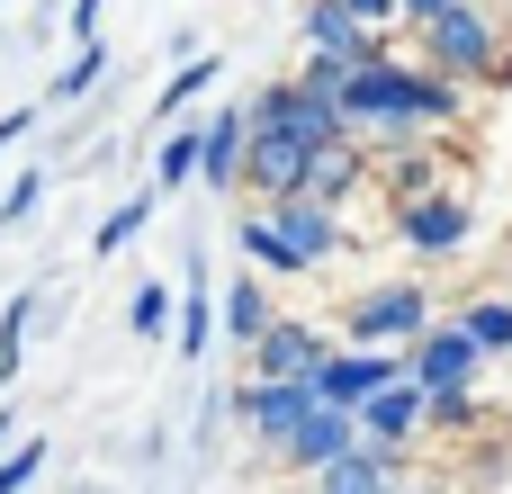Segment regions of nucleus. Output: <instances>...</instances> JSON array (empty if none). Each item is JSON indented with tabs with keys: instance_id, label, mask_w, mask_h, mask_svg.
I'll list each match as a JSON object with an SVG mask.
<instances>
[{
	"instance_id": "obj_1",
	"label": "nucleus",
	"mask_w": 512,
	"mask_h": 494,
	"mask_svg": "<svg viewBox=\"0 0 512 494\" xmlns=\"http://www.w3.org/2000/svg\"><path fill=\"white\" fill-rule=\"evenodd\" d=\"M423 72H441V81H459V90L512 81V45H504V27H495L477 0H459V9H441V18H423Z\"/></svg>"
},
{
	"instance_id": "obj_2",
	"label": "nucleus",
	"mask_w": 512,
	"mask_h": 494,
	"mask_svg": "<svg viewBox=\"0 0 512 494\" xmlns=\"http://www.w3.org/2000/svg\"><path fill=\"white\" fill-rule=\"evenodd\" d=\"M243 108H252V126H261V135H288V144H306V153H324V144H342V135H351L342 99L306 90L297 72H270V81H261Z\"/></svg>"
},
{
	"instance_id": "obj_3",
	"label": "nucleus",
	"mask_w": 512,
	"mask_h": 494,
	"mask_svg": "<svg viewBox=\"0 0 512 494\" xmlns=\"http://www.w3.org/2000/svg\"><path fill=\"white\" fill-rule=\"evenodd\" d=\"M414 90H423L414 63H369V72H351V81H342V117H351V135L414 144V135H423V126H414Z\"/></svg>"
},
{
	"instance_id": "obj_4",
	"label": "nucleus",
	"mask_w": 512,
	"mask_h": 494,
	"mask_svg": "<svg viewBox=\"0 0 512 494\" xmlns=\"http://www.w3.org/2000/svg\"><path fill=\"white\" fill-rule=\"evenodd\" d=\"M432 333V297L423 279H396V288H360L342 306V342L351 351H378V342H423Z\"/></svg>"
},
{
	"instance_id": "obj_5",
	"label": "nucleus",
	"mask_w": 512,
	"mask_h": 494,
	"mask_svg": "<svg viewBox=\"0 0 512 494\" xmlns=\"http://www.w3.org/2000/svg\"><path fill=\"white\" fill-rule=\"evenodd\" d=\"M477 369H486V351L468 342V324H432L423 342H405V378L423 396H459V387H477Z\"/></svg>"
},
{
	"instance_id": "obj_6",
	"label": "nucleus",
	"mask_w": 512,
	"mask_h": 494,
	"mask_svg": "<svg viewBox=\"0 0 512 494\" xmlns=\"http://www.w3.org/2000/svg\"><path fill=\"white\" fill-rule=\"evenodd\" d=\"M405 378V351H351V342H333V360L315 369V405H333V414H360L378 387H396Z\"/></svg>"
},
{
	"instance_id": "obj_7",
	"label": "nucleus",
	"mask_w": 512,
	"mask_h": 494,
	"mask_svg": "<svg viewBox=\"0 0 512 494\" xmlns=\"http://www.w3.org/2000/svg\"><path fill=\"white\" fill-rule=\"evenodd\" d=\"M297 27H306V54H333L342 72L396 63V54H387V36H378V27H360V18H351L342 0H306V9H297Z\"/></svg>"
},
{
	"instance_id": "obj_8",
	"label": "nucleus",
	"mask_w": 512,
	"mask_h": 494,
	"mask_svg": "<svg viewBox=\"0 0 512 494\" xmlns=\"http://www.w3.org/2000/svg\"><path fill=\"white\" fill-rule=\"evenodd\" d=\"M324 360H333V342H324L315 324H288V315L252 342V378H279V387H315Z\"/></svg>"
},
{
	"instance_id": "obj_9",
	"label": "nucleus",
	"mask_w": 512,
	"mask_h": 494,
	"mask_svg": "<svg viewBox=\"0 0 512 494\" xmlns=\"http://www.w3.org/2000/svg\"><path fill=\"white\" fill-rule=\"evenodd\" d=\"M234 414L270 441V450H288L297 432H306V414H315V387H279V378H243L234 387Z\"/></svg>"
},
{
	"instance_id": "obj_10",
	"label": "nucleus",
	"mask_w": 512,
	"mask_h": 494,
	"mask_svg": "<svg viewBox=\"0 0 512 494\" xmlns=\"http://www.w3.org/2000/svg\"><path fill=\"white\" fill-rule=\"evenodd\" d=\"M243 153H252V108H207L198 117V180L243 189Z\"/></svg>"
},
{
	"instance_id": "obj_11",
	"label": "nucleus",
	"mask_w": 512,
	"mask_h": 494,
	"mask_svg": "<svg viewBox=\"0 0 512 494\" xmlns=\"http://www.w3.org/2000/svg\"><path fill=\"white\" fill-rule=\"evenodd\" d=\"M306 162H315L306 144H288V135H261V126H252L243 189H252V198H270V207H279V198H306Z\"/></svg>"
},
{
	"instance_id": "obj_12",
	"label": "nucleus",
	"mask_w": 512,
	"mask_h": 494,
	"mask_svg": "<svg viewBox=\"0 0 512 494\" xmlns=\"http://www.w3.org/2000/svg\"><path fill=\"white\" fill-rule=\"evenodd\" d=\"M261 216L279 225V243H288L306 270H324V261L342 252V234H351V225H342L333 207H315V198H279V207H261Z\"/></svg>"
},
{
	"instance_id": "obj_13",
	"label": "nucleus",
	"mask_w": 512,
	"mask_h": 494,
	"mask_svg": "<svg viewBox=\"0 0 512 494\" xmlns=\"http://www.w3.org/2000/svg\"><path fill=\"white\" fill-rule=\"evenodd\" d=\"M396 234H405L414 252H459V243L477 234V216H468V198H450V189H432V198H405V216H396Z\"/></svg>"
},
{
	"instance_id": "obj_14",
	"label": "nucleus",
	"mask_w": 512,
	"mask_h": 494,
	"mask_svg": "<svg viewBox=\"0 0 512 494\" xmlns=\"http://www.w3.org/2000/svg\"><path fill=\"white\" fill-rule=\"evenodd\" d=\"M423 423H432V396H423L414 378H396V387H378V396L360 405V441H378V450H405Z\"/></svg>"
},
{
	"instance_id": "obj_15",
	"label": "nucleus",
	"mask_w": 512,
	"mask_h": 494,
	"mask_svg": "<svg viewBox=\"0 0 512 494\" xmlns=\"http://www.w3.org/2000/svg\"><path fill=\"white\" fill-rule=\"evenodd\" d=\"M369 180H378V162L360 153V135H342V144H324V153L306 162V198L333 207V216H342V198H360Z\"/></svg>"
},
{
	"instance_id": "obj_16",
	"label": "nucleus",
	"mask_w": 512,
	"mask_h": 494,
	"mask_svg": "<svg viewBox=\"0 0 512 494\" xmlns=\"http://www.w3.org/2000/svg\"><path fill=\"white\" fill-rule=\"evenodd\" d=\"M351 450H360V414L315 405V414H306V432H297L279 459H288V468H306V477H324V468H333V459H351Z\"/></svg>"
},
{
	"instance_id": "obj_17",
	"label": "nucleus",
	"mask_w": 512,
	"mask_h": 494,
	"mask_svg": "<svg viewBox=\"0 0 512 494\" xmlns=\"http://www.w3.org/2000/svg\"><path fill=\"white\" fill-rule=\"evenodd\" d=\"M396 459L405 450H378V441H360L351 459H333L324 477H315V494H396L405 477H396Z\"/></svg>"
},
{
	"instance_id": "obj_18",
	"label": "nucleus",
	"mask_w": 512,
	"mask_h": 494,
	"mask_svg": "<svg viewBox=\"0 0 512 494\" xmlns=\"http://www.w3.org/2000/svg\"><path fill=\"white\" fill-rule=\"evenodd\" d=\"M198 261H207V252L189 243V297H180V324H171V333H180V360H207V351H216V333H225V324H216V306H207V270H198Z\"/></svg>"
},
{
	"instance_id": "obj_19",
	"label": "nucleus",
	"mask_w": 512,
	"mask_h": 494,
	"mask_svg": "<svg viewBox=\"0 0 512 494\" xmlns=\"http://www.w3.org/2000/svg\"><path fill=\"white\" fill-rule=\"evenodd\" d=\"M216 324H225V342H243V351H252V342L279 324V315H270V288H261V279H234V288H225V306H216Z\"/></svg>"
},
{
	"instance_id": "obj_20",
	"label": "nucleus",
	"mask_w": 512,
	"mask_h": 494,
	"mask_svg": "<svg viewBox=\"0 0 512 494\" xmlns=\"http://www.w3.org/2000/svg\"><path fill=\"white\" fill-rule=\"evenodd\" d=\"M153 198H162V189H135V198H117V207L99 216V234H90V243H99V252H126V243L153 225Z\"/></svg>"
},
{
	"instance_id": "obj_21",
	"label": "nucleus",
	"mask_w": 512,
	"mask_h": 494,
	"mask_svg": "<svg viewBox=\"0 0 512 494\" xmlns=\"http://www.w3.org/2000/svg\"><path fill=\"white\" fill-rule=\"evenodd\" d=\"M36 306H45L36 288H18V297L0 306V387H9V378H18V360H27V324H36Z\"/></svg>"
},
{
	"instance_id": "obj_22",
	"label": "nucleus",
	"mask_w": 512,
	"mask_h": 494,
	"mask_svg": "<svg viewBox=\"0 0 512 494\" xmlns=\"http://www.w3.org/2000/svg\"><path fill=\"white\" fill-rule=\"evenodd\" d=\"M459 324H468V342H477L486 360H504V351H512V297H477Z\"/></svg>"
},
{
	"instance_id": "obj_23",
	"label": "nucleus",
	"mask_w": 512,
	"mask_h": 494,
	"mask_svg": "<svg viewBox=\"0 0 512 494\" xmlns=\"http://www.w3.org/2000/svg\"><path fill=\"white\" fill-rule=\"evenodd\" d=\"M189 180H198V126H171L153 153V189H189Z\"/></svg>"
},
{
	"instance_id": "obj_24",
	"label": "nucleus",
	"mask_w": 512,
	"mask_h": 494,
	"mask_svg": "<svg viewBox=\"0 0 512 494\" xmlns=\"http://www.w3.org/2000/svg\"><path fill=\"white\" fill-rule=\"evenodd\" d=\"M243 252H252L261 270H279V279H315V270H306V261L279 243V225H270V216H243Z\"/></svg>"
},
{
	"instance_id": "obj_25",
	"label": "nucleus",
	"mask_w": 512,
	"mask_h": 494,
	"mask_svg": "<svg viewBox=\"0 0 512 494\" xmlns=\"http://www.w3.org/2000/svg\"><path fill=\"white\" fill-rule=\"evenodd\" d=\"M207 81H216V54H189L171 81H162V99H153V117H180L189 99H207Z\"/></svg>"
},
{
	"instance_id": "obj_26",
	"label": "nucleus",
	"mask_w": 512,
	"mask_h": 494,
	"mask_svg": "<svg viewBox=\"0 0 512 494\" xmlns=\"http://www.w3.org/2000/svg\"><path fill=\"white\" fill-rule=\"evenodd\" d=\"M459 117H468V90L441 81V72H423V90H414V126H459Z\"/></svg>"
},
{
	"instance_id": "obj_27",
	"label": "nucleus",
	"mask_w": 512,
	"mask_h": 494,
	"mask_svg": "<svg viewBox=\"0 0 512 494\" xmlns=\"http://www.w3.org/2000/svg\"><path fill=\"white\" fill-rule=\"evenodd\" d=\"M99 72H108V45H72V63L54 72V108H63V99H90Z\"/></svg>"
},
{
	"instance_id": "obj_28",
	"label": "nucleus",
	"mask_w": 512,
	"mask_h": 494,
	"mask_svg": "<svg viewBox=\"0 0 512 494\" xmlns=\"http://www.w3.org/2000/svg\"><path fill=\"white\" fill-rule=\"evenodd\" d=\"M126 324L153 342V333H171V324H180V297H171V288H135V297H126Z\"/></svg>"
},
{
	"instance_id": "obj_29",
	"label": "nucleus",
	"mask_w": 512,
	"mask_h": 494,
	"mask_svg": "<svg viewBox=\"0 0 512 494\" xmlns=\"http://www.w3.org/2000/svg\"><path fill=\"white\" fill-rule=\"evenodd\" d=\"M36 207H45V171H18V180L0 189V234H18Z\"/></svg>"
},
{
	"instance_id": "obj_30",
	"label": "nucleus",
	"mask_w": 512,
	"mask_h": 494,
	"mask_svg": "<svg viewBox=\"0 0 512 494\" xmlns=\"http://www.w3.org/2000/svg\"><path fill=\"white\" fill-rule=\"evenodd\" d=\"M477 387H459V396H432V432H477Z\"/></svg>"
},
{
	"instance_id": "obj_31",
	"label": "nucleus",
	"mask_w": 512,
	"mask_h": 494,
	"mask_svg": "<svg viewBox=\"0 0 512 494\" xmlns=\"http://www.w3.org/2000/svg\"><path fill=\"white\" fill-rule=\"evenodd\" d=\"M36 468H45V441H18V450L0 459V494H27V486H36Z\"/></svg>"
},
{
	"instance_id": "obj_32",
	"label": "nucleus",
	"mask_w": 512,
	"mask_h": 494,
	"mask_svg": "<svg viewBox=\"0 0 512 494\" xmlns=\"http://www.w3.org/2000/svg\"><path fill=\"white\" fill-rule=\"evenodd\" d=\"M63 18H72V45H99V18H108V0H72Z\"/></svg>"
},
{
	"instance_id": "obj_33",
	"label": "nucleus",
	"mask_w": 512,
	"mask_h": 494,
	"mask_svg": "<svg viewBox=\"0 0 512 494\" xmlns=\"http://www.w3.org/2000/svg\"><path fill=\"white\" fill-rule=\"evenodd\" d=\"M342 9H351L360 27H378V36H387V18H405V0H342Z\"/></svg>"
},
{
	"instance_id": "obj_34",
	"label": "nucleus",
	"mask_w": 512,
	"mask_h": 494,
	"mask_svg": "<svg viewBox=\"0 0 512 494\" xmlns=\"http://www.w3.org/2000/svg\"><path fill=\"white\" fill-rule=\"evenodd\" d=\"M27 126H36V108H9V117H0V153H9V144H18Z\"/></svg>"
},
{
	"instance_id": "obj_35",
	"label": "nucleus",
	"mask_w": 512,
	"mask_h": 494,
	"mask_svg": "<svg viewBox=\"0 0 512 494\" xmlns=\"http://www.w3.org/2000/svg\"><path fill=\"white\" fill-rule=\"evenodd\" d=\"M441 9H459V0H405V18L423 27V18H441Z\"/></svg>"
},
{
	"instance_id": "obj_36",
	"label": "nucleus",
	"mask_w": 512,
	"mask_h": 494,
	"mask_svg": "<svg viewBox=\"0 0 512 494\" xmlns=\"http://www.w3.org/2000/svg\"><path fill=\"white\" fill-rule=\"evenodd\" d=\"M9 450H18V414L0 405V459H9Z\"/></svg>"
},
{
	"instance_id": "obj_37",
	"label": "nucleus",
	"mask_w": 512,
	"mask_h": 494,
	"mask_svg": "<svg viewBox=\"0 0 512 494\" xmlns=\"http://www.w3.org/2000/svg\"><path fill=\"white\" fill-rule=\"evenodd\" d=\"M72 494H90V486H72Z\"/></svg>"
},
{
	"instance_id": "obj_38",
	"label": "nucleus",
	"mask_w": 512,
	"mask_h": 494,
	"mask_svg": "<svg viewBox=\"0 0 512 494\" xmlns=\"http://www.w3.org/2000/svg\"><path fill=\"white\" fill-rule=\"evenodd\" d=\"M396 494H414V486H396Z\"/></svg>"
}]
</instances>
